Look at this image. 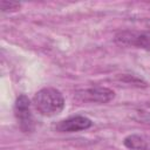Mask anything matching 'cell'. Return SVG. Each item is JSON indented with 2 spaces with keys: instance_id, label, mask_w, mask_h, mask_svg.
Returning a JSON list of instances; mask_svg holds the SVG:
<instances>
[{
  "instance_id": "6da1fadb",
  "label": "cell",
  "mask_w": 150,
  "mask_h": 150,
  "mask_svg": "<svg viewBox=\"0 0 150 150\" xmlns=\"http://www.w3.org/2000/svg\"><path fill=\"white\" fill-rule=\"evenodd\" d=\"M34 108L42 116H55L64 108V97L62 93L53 87H45L38 90L32 100Z\"/></svg>"
},
{
  "instance_id": "7a4b0ae2",
  "label": "cell",
  "mask_w": 150,
  "mask_h": 150,
  "mask_svg": "<svg viewBox=\"0 0 150 150\" xmlns=\"http://www.w3.org/2000/svg\"><path fill=\"white\" fill-rule=\"evenodd\" d=\"M14 115L22 132L30 134L34 131L35 123L30 109V101L25 94H21L16 97L14 103Z\"/></svg>"
},
{
  "instance_id": "3957f363",
  "label": "cell",
  "mask_w": 150,
  "mask_h": 150,
  "mask_svg": "<svg viewBox=\"0 0 150 150\" xmlns=\"http://www.w3.org/2000/svg\"><path fill=\"white\" fill-rule=\"evenodd\" d=\"M115 42L121 46L136 47L150 52V32L120 30L115 34Z\"/></svg>"
},
{
  "instance_id": "277c9868",
  "label": "cell",
  "mask_w": 150,
  "mask_h": 150,
  "mask_svg": "<svg viewBox=\"0 0 150 150\" xmlns=\"http://www.w3.org/2000/svg\"><path fill=\"white\" fill-rule=\"evenodd\" d=\"M115 97V91L110 88L95 86L90 88H84L75 93V98L81 102H91V103H108Z\"/></svg>"
},
{
  "instance_id": "5b68a950",
  "label": "cell",
  "mask_w": 150,
  "mask_h": 150,
  "mask_svg": "<svg viewBox=\"0 0 150 150\" xmlns=\"http://www.w3.org/2000/svg\"><path fill=\"white\" fill-rule=\"evenodd\" d=\"M91 125H93V121L87 116L75 115L59 121L56 124H54V130L57 132H77V131L87 130Z\"/></svg>"
},
{
  "instance_id": "8992f818",
  "label": "cell",
  "mask_w": 150,
  "mask_h": 150,
  "mask_svg": "<svg viewBox=\"0 0 150 150\" xmlns=\"http://www.w3.org/2000/svg\"><path fill=\"white\" fill-rule=\"evenodd\" d=\"M123 145L129 150H150V136L143 134H130L124 137Z\"/></svg>"
},
{
  "instance_id": "52a82bcc",
  "label": "cell",
  "mask_w": 150,
  "mask_h": 150,
  "mask_svg": "<svg viewBox=\"0 0 150 150\" xmlns=\"http://www.w3.org/2000/svg\"><path fill=\"white\" fill-rule=\"evenodd\" d=\"M22 4L18 2V1H7V0H2L0 2V9L2 13H13L16 12L21 8Z\"/></svg>"
},
{
  "instance_id": "ba28073f",
  "label": "cell",
  "mask_w": 150,
  "mask_h": 150,
  "mask_svg": "<svg viewBox=\"0 0 150 150\" xmlns=\"http://www.w3.org/2000/svg\"><path fill=\"white\" fill-rule=\"evenodd\" d=\"M139 121H142L143 123H148V124H150V115H149V114H144V115L139 118Z\"/></svg>"
}]
</instances>
